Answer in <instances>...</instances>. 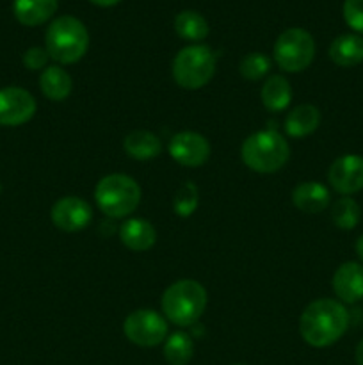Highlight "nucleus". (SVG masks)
I'll use <instances>...</instances> for the list:
<instances>
[{"instance_id":"obj_1","label":"nucleus","mask_w":363,"mask_h":365,"mask_svg":"<svg viewBox=\"0 0 363 365\" xmlns=\"http://www.w3.org/2000/svg\"><path fill=\"white\" fill-rule=\"evenodd\" d=\"M349 328V312L338 299L320 298L310 303L299 319V334L312 348H327L340 341Z\"/></svg>"},{"instance_id":"obj_2","label":"nucleus","mask_w":363,"mask_h":365,"mask_svg":"<svg viewBox=\"0 0 363 365\" xmlns=\"http://www.w3.org/2000/svg\"><path fill=\"white\" fill-rule=\"evenodd\" d=\"M209 296H206L205 287L196 280H178L171 284L164 291L162 307L164 317L169 323L177 327L187 328L192 327L199 321V317L205 314Z\"/></svg>"},{"instance_id":"obj_3","label":"nucleus","mask_w":363,"mask_h":365,"mask_svg":"<svg viewBox=\"0 0 363 365\" xmlns=\"http://www.w3.org/2000/svg\"><path fill=\"white\" fill-rule=\"evenodd\" d=\"M241 157L242 163L255 173L270 175L288 163L290 146L280 132L260 130L244 139Z\"/></svg>"},{"instance_id":"obj_4","label":"nucleus","mask_w":363,"mask_h":365,"mask_svg":"<svg viewBox=\"0 0 363 365\" xmlns=\"http://www.w3.org/2000/svg\"><path fill=\"white\" fill-rule=\"evenodd\" d=\"M45 48L56 63H78L89 48L88 29L75 16L56 18L46 29Z\"/></svg>"},{"instance_id":"obj_5","label":"nucleus","mask_w":363,"mask_h":365,"mask_svg":"<svg viewBox=\"0 0 363 365\" xmlns=\"http://www.w3.org/2000/svg\"><path fill=\"white\" fill-rule=\"evenodd\" d=\"M95 200L105 216L120 220L134 212L141 203V187L132 177L112 173L96 184Z\"/></svg>"},{"instance_id":"obj_6","label":"nucleus","mask_w":363,"mask_h":365,"mask_svg":"<svg viewBox=\"0 0 363 365\" xmlns=\"http://www.w3.org/2000/svg\"><path fill=\"white\" fill-rule=\"evenodd\" d=\"M217 57L205 45H189L182 48L173 59V78L180 88L201 89L212 81L216 73Z\"/></svg>"},{"instance_id":"obj_7","label":"nucleus","mask_w":363,"mask_h":365,"mask_svg":"<svg viewBox=\"0 0 363 365\" xmlns=\"http://www.w3.org/2000/svg\"><path fill=\"white\" fill-rule=\"evenodd\" d=\"M315 57V41L305 29L290 27L274 43V61L287 73L305 71Z\"/></svg>"},{"instance_id":"obj_8","label":"nucleus","mask_w":363,"mask_h":365,"mask_svg":"<svg viewBox=\"0 0 363 365\" xmlns=\"http://www.w3.org/2000/svg\"><path fill=\"white\" fill-rule=\"evenodd\" d=\"M123 334L139 348H153L167 339V319L155 310H134L125 319Z\"/></svg>"},{"instance_id":"obj_9","label":"nucleus","mask_w":363,"mask_h":365,"mask_svg":"<svg viewBox=\"0 0 363 365\" xmlns=\"http://www.w3.org/2000/svg\"><path fill=\"white\" fill-rule=\"evenodd\" d=\"M38 103L23 88L7 86L0 89V125L2 127H20L34 118Z\"/></svg>"},{"instance_id":"obj_10","label":"nucleus","mask_w":363,"mask_h":365,"mask_svg":"<svg viewBox=\"0 0 363 365\" xmlns=\"http://www.w3.org/2000/svg\"><path fill=\"white\" fill-rule=\"evenodd\" d=\"M53 227L63 232H80L93 221V207L78 196H63L50 210Z\"/></svg>"},{"instance_id":"obj_11","label":"nucleus","mask_w":363,"mask_h":365,"mask_svg":"<svg viewBox=\"0 0 363 365\" xmlns=\"http://www.w3.org/2000/svg\"><path fill=\"white\" fill-rule=\"evenodd\" d=\"M167 150L171 159L185 168L203 166L210 159V143L198 132H178L171 138Z\"/></svg>"},{"instance_id":"obj_12","label":"nucleus","mask_w":363,"mask_h":365,"mask_svg":"<svg viewBox=\"0 0 363 365\" xmlns=\"http://www.w3.org/2000/svg\"><path fill=\"white\" fill-rule=\"evenodd\" d=\"M327 182L340 195L349 196L363 189V157L345 153L327 170Z\"/></svg>"},{"instance_id":"obj_13","label":"nucleus","mask_w":363,"mask_h":365,"mask_svg":"<svg viewBox=\"0 0 363 365\" xmlns=\"http://www.w3.org/2000/svg\"><path fill=\"white\" fill-rule=\"evenodd\" d=\"M335 296L340 303H358L363 299V264L344 262L337 267L331 280Z\"/></svg>"},{"instance_id":"obj_14","label":"nucleus","mask_w":363,"mask_h":365,"mask_svg":"<svg viewBox=\"0 0 363 365\" xmlns=\"http://www.w3.org/2000/svg\"><path fill=\"white\" fill-rule=\"evenodd\" d=\"M331 202L330 189L315 180L301 182L292 189V203L305 214H319L327 209Z\"/></svg>"},{"instance_id":"obj_15","label":"nucleus","mask_w":363,"mask_h":365,"mask_svg":"<svg viewBox=\"0 0 363 365\" xmlns=\"http://www.w3.org/2000/svg\"><path fill=\"white\" fill-rule=\"evenodd\" d=\"M120 241L132 252H148L157 242V230L149 221L132 217L120 227Z\"/></svg>"},{"instance_id":"obj_16","label":"nucleus","mask_w":363,"mask_h":365,"mask_svg":"<svg viewBox=\"0 0 363 365\" xmlns=\"http://www.w3.org/2000/svg\"><path fill=\"white\" fill-rule=\"evenodd\" d=\"M320 125V110L312 103H301L295 106L285 118L283 128L287 135L295 139L306 138L313 134Z\"/></svg>"},{"instance_id":"obj_17","label":"nucleus","mask_w":363,"mask_h":365,"mask_svg":"<svg viewBox=\"0 0 363 365\" xmlns=\"http://www.w3.org/2000/svg\"><path fill=\"white\" fill-rule=\"evenodd\" d=\"M57 0H14V18L25 27H38L56 14Z\"/></svg>"},{"instance_id":"obj_18","label":"nucleus","mask_w":363,"mask_h":365,"mask_svg":"<svg viewBox=\"0 0 363 365\" xmlns=\"http://www.w3.org/2000/svg\"><path fill=\"white\" fill-rule=\"evenodd\" d=\"M330 59L337 66L352 68L363 63V36L359 34H342L331 41Z\"/></svg>"},{"instance_id":"obj_19","label":"nucleus","mask_w":363,"mask_h":365,"mask_svg":"<svg viewBox=\"0 0 363 365\" xmlns=\"http://www.w3.org/2000/svg\"><path fill=\"white\" fill-rule=\"evenodd\" d=\"M123 148L135 160H152L162 153V141L149 130H134L123 139Z\"/></svg>"},{"instance_id":"obj_20","label":"nucleus","mask_w":363,"mask_h":365,"mask_svg":"<svg viewBox=\"0 0 363 365\" xmlns=\"http://www.w3.org/2000/svg\"><path fill=\"white\" fill-rule=\"evenodd\" d=\"M39 88L48 100L63 102L71 95L73 81H71L70 73L60 66H46L39 75Z\"/></svg>"},{"instance_id":"obj_21","label":"nucleus","mask_w":363,"mask_h":365,"mask_svg":"<svg viewBox=\"0 0 363 365\" xmlns=\"http://www.w3.org/2000/svg\"><path fill=\"white\" fill-rule=\"evenodd\" d=\"M263 107L270 113H281L287 109L292 102V86L281 75H270L262 86L260 91Z\"/></svg>"},{"instance_id":"obj_22","label":"nucleus","mask_w":363,"mask_h":365,"mask_svg":"<svg viewBox=\"0 0 363 365\" xmlns=\"http://www.w3.org/2000/svg\"><path fill=\"white\" fill-rule=\"evenodd\" d=\"M174 31L182 39L187 41H203L209 36L210 27L205 16L196 11H182L174 18Z\"/></svg>"},{"instance_id":"obj_23","label":"nucleus","mask_w":363,"mask_h":365,"mask_svg":"<svg viewBox=\"0 0 363 365\" xmlns=\"http://www.w3.org/2000/svg\"><path fill=\"white\" fill-rule=\"evenodd\" d=\"M194 356V342L185 331H174L164 341V359L169 365H187Z\"/></svg>"},{"instance_id":"obj_24","label":"nucleus","mask_w":363,"mask_h":365,"mask_svg":"<svg viewBox=\"0 0 363 365\" xmlns=\"http://www.w3.org/2000/svg\"><path fill=\"white\" fill-rule=\"evenodd\" d=\"M359 220H362V207L358 205L356 200L349 198V196L338 198L331 207V221L340 230H354Z\"/></svg>"},{"instance_id":"obj_25","label":"nucleus","mask_w":363,"mask_h":365,"mask_svg":"<svg viewBox=\"0 0 363 365\" xmlns=\"http://www.w3.org/2000/svg\"><path fill=\"white\" fill-rule=\"evenodd\" d=\"M270 70V59L262 52H251L242 57L238 64V73L246 81H260L265 77Z\"/></svg>"},{"instance_id":"obj_26","label":"nucleus","mask_w":363,"mask_h":365,"mask_svg":"<svg viewBox=\"0 0 363 365\" xmlns=\"http://www.w3.org/2000/svg\"><path fill=\"white\" fill-rule=\"evenodd\" d=\"M173 209L180 217L192 216V212L198 209V187L192 182L180 185L173 198Z\"/></svg>"},{"instance_id":"obj_27","label":"nucleus","mask_w":363,"mask_h":365,"mask_svg":"<svg viewBox=\"0 0 363 365\" xmlns=\"http://www.w3.org/2000/svg\"><path fill=\"white\" fill-rule=\"evenodd\" d=\"M344 20L356 34L363 36V0H345Z\"/></svg>"},{"instance_id":"obj_28","label":"nucleus","mask_w":363,"mask_h":365,"mask_svg":"<svg viewBox=\"0 0 363 365\" xmlns=\"http://www.w3.org/2000/svg\"><path fill=\"white\" fill-rule=\"evenodd\" d=\"M48 52H46V48H41V46H32V48L25 50L23 57H21L25 68H28L32 71L45 70L46 64H48Z\"/></svg>"},{"instance_id":"obj_29","label":"nucleus","mask_w":363,"mask_h":365,"mask_svg":"<svg viewBox=\"0 0 363 365\" xmlns=\"http://www.w3.org/2000/svg\"><path fill=\"white\" fill-rule=\"evenodd\" d=\"M354 360H356V365H363V339L358 342V346H356Z\"/></svg>"},{"instance_id":"obj_30","label":"nucleus","mask_w":363,"mask_h":365,"mask_svg":"<svg viewBox=\"0 0 363 365\" xmlns=\"http://www.w3.org/2000/svg\"><path fill=\"white\" fill-rule=\"evenodd\" d=\"M91 4H95V6H100V7H112L116 6V4H120L121 0H89Z\"/></svg>"},{"instance_id":"obj_31","label":"nucleus","mask_w":363,"mask_h":365,"mask_svg":"<svg viewBox=\"0 0 363 365\" xmlns=\"http://www.w3.org/2000/svg\"><path fill=\"white\" fill-rule=\"evenodd\" d=\"M354 250H356V255H358L359 260H362V262H363V235H359V237L356 239Z\"/></svg>"},{"instance_id":"obj_32","label":"nucleus","mask_w":363,"mask_h":365,"mask_svg":"<svg viewBox=\"0 0 363 365\" xmlns=\"http://www.w3.org/2000/svg\"><path fill=\"white\" fill-rule=\"evenodd\" d=\"M0 192H2V185H0Z\"/></svg>"},{"instance_id":"obj_33","label":"nucleus","mask_w":363,"mask_h":365,"mask_svg":"<svg viewBox=\"0 0 363 365\" xmlns=\"http://www.w3.org/2000/svg\"><path fill=\"white\" fill-rule=\"evenodd\" d=\"M235 365H244V364H235Z\"/></svg>"}]
</instances>
